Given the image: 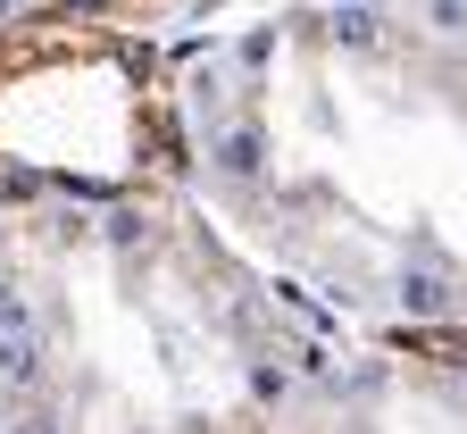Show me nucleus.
I'll list each match as a JSON object with an SVG mask.
<instances>
[{
	"label": "nucleus",
	"instance_id": "1",
	"mask_svg": "<svg viewBox=\"0 0 467 434\" xmlns=\"http://www.w3.org/2000/svg\"><path fill=\"white\" fill-rule=\"evenodd\" d=\"M175 42L184 184L350 334L467 326V50L368 0H225Z\"/></svg>",
	"mask_w": 467,
	"mask_h": 434
},
{
	"label": "nucleus",
	"instance_id": "2",
	"mask_svg": "<svg viewBox=\"0 0 467 434\" xmlns=\"http://www.w3.org/2000/svg\"><path fill=\"white\" fill-rule=\"evenodd\" d=\"M342 343L192 184L0 201V434H275Z\"/></svg>",
	"mask_w": 467,
	"mask_h": 434
},
{
	"label": "nucleus",
	"instance_id": "3",
	"mask_svg": "<svg viewBox=\"0 0 467 434\" xmlns=\"http://www.w3.org/2000/svg\"><path fill=\"white\" fill-rule=\"evenodd\" d=\"M184 184L175 42L67 0L0 26V201Z\"/></svg>",
	"mask_w": 467,
	"mask_h": 434
},
{
	"label": "nucleus",
	"instance_id": "4",
	"mask_svg": "<svg viewBox=\"0 0 467 434\" xmlns=\"http://www.w3.org/2000/svg\"><path fill=\"white\" fill-rule=\"evenodd\" d=\"M275 434H467V359L409 334H350Z\"/></svg>",
	"mask_w": 467,
	"mask_h": 434
},
{
	"label": "nucleus",
	"instance_id": "5",
	"mask_svg": "<svg viewBox=\"0 0 467 434\" xmlns=\"http://www.w3.org/2000/svg\"><path fill=\"white\" fill-rule=\"evenodd\" d=\"M368 9H384V17H400V26H418V34H434V42H459V50H467V0H368Z\"/></svg>",
	"mask_w": 467,
	"mask_h": 434
},
{
	"label": "nucleus",
	"instance_id": "6",
	"mask_svg": "<svg viewBox=\"0 0 467 434\" xmlns=\"http://www.w3.org/2000/svg\"><path fill=\"white\" fill-rule=\"evenodd\" d=\"M100 9H117V17H134V26H159L175 0H100ZM192 17H201V0H192Z\"/></svg>",
	"mask_w": 467,
	"mask_h": 434
},
{
	"label": "nucleus",
	"instance_id": "7",
	"mask_svg": "<svg viewBox=\"0 0 467 434\" xmlns=\"http://www.w3.org/2000/svg\"><path fill=\"white\" fill-rule=\"evenodd\" d=\"M42 9H67V0H0V26H17V17H42Z\"/></svg>",
	"mask_w": 467,
	"mask_h": 434
}]
</instances>
